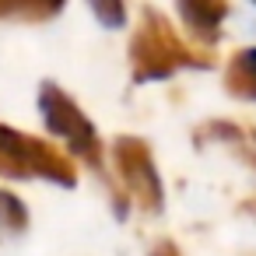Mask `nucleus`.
Masks as SVG:
<instances>
[{"label": "nucleus", "instance_id": "3", "mask_svg": "<svg viewBox=\"0 0 256 256\" xmlns=\"http://www.w3.org/2000/svg\"><path fill=\"white\" fill-rule=\"evenodd\" d=\"M64 0H0V22L18 18V22H42L60 11Z\"/></svg>", "mask_w": 256, "mask_h": 256}, {"label": "nucleus", "instance_id": "1", "mask_svg": "<svg viewBox=\"0 0 256 256\" xmlns=\"http://www.w3.org/2000/svg\"><path fill=\"white\" fill-rule=\"evenodd\" d=\"M0 176L11 179H53V182H74V168L39 137L18 134L0 123Z\"/></svg>", "mask_w": 256, "mask_h": 256}, {"label": "nucleus", "instance_id": "2", "mask_svg": "<svg viewBox=\"0 0 256 256\" xmlns=\"http://www.w3.org/2000/svg\"><path fill=\"white\" fill-rule=\"evenodd\" d=\"M39 109H42V116H46V126H50L56 137H64L74 151L95 158V130L88 126V120L81 116V109H78L60 88L46 84V88L39 92Z\"/></svg>", "mask_w": 256, "mask_h": 256}, {"label": "nucleus", "instance_id": "4", "mask_svg": "<svg viewBox=\"0 0 256 256\" xmlns=\"http://www.w3.org/2000/svg\"><path fill=\"white\" fill-rule=\"evenodd\" d=\"M25 224H28V210H25V204H22L14 193L0 190V228H4V232H22Z\"/></svg>", "mask_w": 256, "mask_h": 256}, {"label": "nucleus", "instance_id": "5", "mask_svg": "<svg viewBox=\"0 0 256 256\" xmlns=\"http://www.w3.org/2000/svg\"><path fill=\"white\" fill-rule=\"evenodd\" d=\"M95 4V11L102 14V22H109V25H116L120 18H123V11H120V0H92Z\"/></svg>", "mask_w": 256, "mask_h": 256}]
</instances>
